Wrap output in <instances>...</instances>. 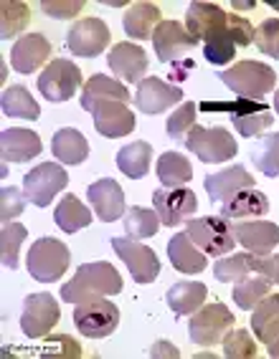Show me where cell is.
Here are the masks:
<instances>
[{"label":"cell","instance_id":"cell-1","mask_svg":"<svg viewBox=\"0 0 279 359\" xmlns=\"http://www.w3.org/2000/svg\"><path fill=\"white\" fill-rule=\"evenodd\" d=\"M122 291V276L119 271L107 261H94L79 266L72 281L61 286V302L82 304L99 296H115Z\"/></svg>","mask_w":279,"mask_h":359},{"label":"cell","instance_id":"cell-2","mask_svg":"<svg viewBox=\"0 0 279 359\" xmlns=\"http://www.w3.org/2000/svg\"><path fill=\"white\" fill-rule=\"evenodd\" d=\"M219 79L223 81V86L234 91L236 97L254 99V102L266 97L277 83V74L272 66L259 64V61H239L231 69L221 71Z\"/></svg>","mask_w":279,"mask_h":359},{"label":"cell","instance_id":"cell-3","mask_svg":"<svg viewBox=\"0 0 279 359\" xmlns=\"http://www.w3.org/2000/svg\"><path fill=\"white\" fill-rule=\"evenodd\" d=\"M69 261H72V253H69V245L59 238H39L36 243L28 250V273H31L36 281L41 283H53L59 281L61 276L69 269Z\"/></svg>","mask_w":279,"mask_h":359},{"label":"cell","instance_id":"cell-4","mask_svg":"<svg viewBox=\"0 0 279 359\" xmlns=\"http://www.w3.org/2000/svg\"><path fill=\"white\" fill-rule=\"evenodd\" d=\"M203 111H228L231 124L236 127L241 137H259L266 127H272L274 116L264 102H254V99H234V102H203Z\"/></svg>","mask_w":279,"mask_h":359},{"label":"cell","instance_id":"cell-5","mask_svg":"<svg viewBox=\"0 0 279 359\" xmlns=\"http://www.w3.org/2000/svg\"><path fill=\"white\" fill-rule=\"evenodd\" d=\"M186 233L198 248L211 258H221L236 248V238L231 233V220L206 215V218L186 220Z\"/></svg>","mask_w":279,"mask_h":359},{"label":"cell","instance_id":"cell-6","mask_svg":"<svg viewBox=\"0 0 279 359\" xmlns=\"http://www.w3.org/2000/svg\"><path fill=\"white\" fill-rule=\"evenodd\" d=\"M183 147L188 149V152H193L206 165H221V162L234 160L236 152H239L236 140L223 127L206 129V127H198V124L188 132Z\"/></svg>","mask_w":279,"mask_h":359},{"label":"cell","instance_id":"cell-7","mask_svg":"<svg viewBox=\"0 0 279 359\" xmlns=\"http://www.w3.org/2000/svg\"><path fill=\"white\" fill-rule=\"evenodd\" d=\"M74 324L86 339H104L110 337L119 324V309L115 302L107 299H89V302L77 304L74 309Z\"/></svg>","mask_w":279,"mask_h":359},{"label":"cell","instance_id":"cell-8","mask_svg":"<svg viewBox=\"0 0 279 359\" xmlns=\"http://www.w3.org/2000/svg\"><path fill=\"white\" fill-rule=\"evenodd\" d=\"M79 86H82V71L69 58H51L39 76V91L51 104L72 99Z\"/></svg>","mask_w":279,"mask_h":359},{"label":"cell","instance_id":"cell-9","mask_svg":"<svg viewBox=\"0 0 279 359\" xmlns=\"http://www.w3.org/2000/svg\"><path fill=\"white\" fill-rule=\"evenodd\" d=\"M234 321H236L234 314H231L221 302L203 304L195 314H190V321H188L190 341L203 344V346L219 344V341L223 339V334L234 327Z\"/></svg>","mask_w":279,"mask_h":359},{"label":"cell","instance_id":"cell-10","mask_svg":"<svg viewBox=\"0 0 279 359\" xmlns=\"http://www.w3.org/2000/svg\"><path fill=\"white\" fill-rule=\"evenodd\" d=\"M66 185H69V175L64 167L56 162H41L23 180V193L28 203H33L36 208H48Z\"/></svg>","mask_w":279,"mask_h":359},{"label":"cell","instance_id":"cell-11","mask_svg":"<svg viewBox=\"0 0 279 359\" xmlns=\"http://www.w3.org/2000/svg\"><path fill=\"white\" fill-rule=\"evenodd\" d=\"M61 319V306L51 294H31L23 302V311H20V329L28 339H41L48 337L51 329L59 324Z\"/></svg>","mask_w":279,"mask_h":359},{"label":"cell","instance_id":"cell-12","mask_svg":"<svg viewBox=\"0 0 279 359\" xmlns=\"http://www.w3.org/2000/svg\"><path fill=\"white\" fill-rule=\"evenodd\" d=\"M112 248L127 266L137 283H153L160 273V258L150 245L137 243L135 238H112Z\"/></svg>","mask_w":279,"mask_h":359},{"label":"cell","instance_id":"cell-13","mask_svg":"<svg viewBox=\"0 0 279 359\" xmlns=\"http://www.w3.org/2000/svg\"><path fill=\"white\" fill-rule=\"evenodd\" d=\"M153 205L165 228H178L193 218V212L198 210V198L188 187H173V190L162 187L153 193Z\"/></svg>","mask_w":279,"mask_h":359},{"label":"cell","instance_id":"cell-14","mask_svg":"<svg viewBox=\"0 0 279 359\" xmlns=\"http://www.w3.org/2000/svg\"><path fill=\"white\" fill-rule=\"evenodd\" d=\"M110 46V28L102 18H82L66 33V48L79 58H94Z\"/></svg>","mask_w":279,"mask_h":359},{"label":"cell","instance_id":"cell-15","mask_svg":"<svg viewBox=\"0 0 279 359\" xmlns=\"http://www.w3.org/2000/svg\"><path fill=\"white\" fill-rule=\"evenodd\" d=\"M183 99V91L176 83L162 81L157 76H148L137 83L135 104L143 114H160V111L178 107V102Z\"/></svg>","mask_w":279,"mask_h":359},{"label":"cell","instance_id":"cell-16","mask_svg":"<svg viewBox=\"0 0 279 359\" xmlns=\"http://www.w3.org/2000/svg\"><path fill=\"white\" fill-rule=\"evenodd\" d=\"M153 46H155V53L162 64H170V61L186 56L190 48H195L198 41L178 20H160V26L153 33Z\"/></svg>","mask_w":279,"mask_h":359},{"label":"cell","instance_id":"cell-17","mask_svg":"<svg viewBox=\"0 0 279 359\" xmlns=\"http://www.w3.org/2000/svg\"><path fill=\"white\" fill-rule=\"evenodd\" d=\"M186 31L195 41L206 43L214 36L228 33V13H223L214 3H190L186 13Z\"/></svg>","mask_w":279,"mask_h":359},{"label":"cell","instance_id":"cell-18","mask_svg":"<svg viewBox=\"0 0 279 359\" xmlns=\"http://www.w3.org/2000/svg\"><path fill=\"white\" fill-rule=\"evenodd\" d=\"M86 200L91 203L97 220L102 223H115L117 218H122L124 212V190L117 185V180L102 177L97 182H91L86 187Z\"/></svg>","mask_w":279,"mask_h":359},{"label":"cell","instance_id":"cell-19","mask_svg":"<svg viewBox=\"0 0 279 359\" xmlns=\"http://www.w3.org/2000/svg\"><path fill=\"white\" fill-rule=\"evenodd\" d=\"M231 233H234L236 243H241L249 253H259L266 256L279 245V225L269 223V220H239L231 223Z\"/></svg>","mask_w":279,"mask_h":359},{"label":"cell","instance_id":"cell-20","mask_svg":"<svg viewBox=\"0 0 279 359\" xmlns=\"http://www.w3.org/2000/svg\"><path fill=\"white\" fill-rule=\"evenodd\" d=\"M51 58V43L44 33H26L11 48V66L18 74H33Z\"/></svg>","mask_w":279,"mask_h":359},{"label":"cell","instance_id":"cell-21","mask_svg":"<svg viewBox=\"0 0 279 359\" xmlns=\"http://www.w3.org/2000/svg\"><path fill=\"white\" fill-rule=\"evenodd\" d=\"M91 116H94V129L110 140L127 137L135 129V114L132 109H127L124 102H99L91 109Z\"/></svg>","mask_w":279,"mask_h":359},{"label":"cell","instance_id":"cell-22","mask_svg":"<svg viewBox=\"0 0 279 359\" xmlns=\"http://www.w3.org/2000/svg\"><path fill=\"white\" fill-rule=\"evenodd\" d=\"M107 64L110 69L117 74V79L122 81L137 83L145 79V71H148V53H145L143 46L132 43V41H122L110 51L107 56Z\"/></svg>","mask_w":279,"mask_h":359},{"label":"cell","instance_id":"cell-23","mask_svg":"<svg viewBox=\"0 0 279 359\" xmlns=\"http://www.w3.org/2000/svg\"><path fill=\"white\" fill-rule=\"evenodd\" d=\"M254 182H257V180H254L241 165H236V167H226V170H221V172H216V175H206L203 187H206L211 203H226V200H231L236 193H241V190L254 187Z\"/></svg>","mask_w":279,"mask_h":359},{"label":"cell","instance_id":"cell-24","mask_svg":"<svg viewBox=\"0 0 279 359\" xmlns=\"http://www.w3.org/2000/svg\"><path fill=\"white\" fill-rule=\"evenodd\" d=\"M252 329L266 344L269 357H279V294H269L252 314Z\"/></svg>","mask_w":279,"mask_h":359},{"label":"cell","instance_id":"cell-25","mask_svg":"<svg viewBox=\"0 0 279 359\" xmlns=\"http://www.w3.org/2000/svg\"><path fill=\"white\" fill-rule=\"evenodd\" d=\"M44 149L41 137L31 129H6L0 135V154L3 162H28L36 160Z\"/></svg>","mask_w":279,"mask_h":359},{"label":"cell","instance_id":"cell-26","mask_svg":"<svg viewBox=\"0 0 279 359\" xmlns=\"http://www.w3.org/2000/svg\"><path fill=\"white\" fill-rule=\"evenodd\" d=\"M99 102H124L127 104V102H135V99L130 97V91H127V86H124L122 81L104 76V74H94V76L84 83L79 104H82V109L91 111Z\"/></svg>","mask_w":279,"mask_h":359},{"label":"cell","instance_id":"cell-27","mask_svg":"<svg viewBox=\"0 0 279 359\" xmlns=\"http://www.w3.org/2000/svg\"><path fill=\"white\" fill-rule=\"evenodd\" d=\"M168 258H170V263H173V269L181 271V273H188V276L201 273V271H206V266H208L206 253L190 241L188 233H176V236L170 238Z\"/></svg>","mask_w":279,"mask_h":359},{"label":"cell","instance_id":"cell-28","mask_svg":"<svg viewBox=\"0 0 279 359\" xmlns=\"http://www.w3.org/2000/svg\"><path fill=\"white\" fill-rule=\"evenodd\" d=\"M269 212V200H266L264 193L259 190H241L236 193L231 200H226L223 205H221V218L226 220H247V218H261Z\"/></svg>","mask_w":279,"mask_h":359},{"label":"cell","instance_id":"cell-29","mask_svg":"<svg viewBox=\"0 0 279 359\" xmlns=\"http://www.w3.org/2000/svg\"><path fill=\"white\" fill-rule=\"evenodd\" d=\"M206 296L208 289L201 281H181L176 286H170L168 294H165V302H168L170 311L176 316H190L203 306Z\"/></svg>","mask_w":279,"mask_h":359},{"label":"cell","instance_id":"cell-30","mask_svg":"<svg viewBox=\"0 0 279 359\" xmlns=\"http://www.w3.org/2000/svg\"><path fill=\"white\" fill-rule=\"evenodd\" d=\"M51 149L53 157L64 162V165H82L86 160V154H89V142H86V137L79 129L64 127L53 135Z\"/></svg>","mask_w":279,"mask_h":359},{"label":"cell","instance_id":"cell-31","mask_svg":"<svg viewBox=\"0 0 279 359\" xmlns=\"http://www.w3.org/2000/svg\"><path fill=\"white\" fill-rule=\"evenodd\" d=\"M122 23H124V33L130 39L137 41L153 39L155 28L160 26V11L153 3H135V6L127 8Z\"/></svg>","mask_w":279,"mask_h":359},{"label":"cell","instance_id":"cell-32","mask_svg":"<svg viewBox=\"0 0 279 359\" xmlns=\"http://www.w3.org/2000/svg\"><path fill=\"white\" fill-rule=\"evenodd\" d=\"M157 180L162 187H183L188 180H193V165L178 152H162L157 157Z\"/></svg>","mask_w":279,"mask_h":359},{"label":"cell","instance_id":"cell-33","mask_svg":"<svg viewBox=\"0 0 279 359\" xmlns=\"http://www.w3.org/2000/svg\"><path fill=\"white\" fill-rule=\"evenodd\" d=\"M153 162V147L148 142H130L117 152V167L130 180H140L150 172Z\"/></svg>","mask_w":279,"mask_h":359},{"label":"cell","instance_id":"cell-34","mask_svg":"<svg viewBox=\"0 0 279 359\" xmlns=\"http://www.w3.org/2000/svg\"><path fill=\"white\" fill-rule=\"evenodd\" d=\"M53 220H56V225H59L64 233H77L91 223V210L77 198V195H64V198L59 200V205H56Z\"/></svg>","mask_w":279,"mask_h":359},{"label":"cell","instance_id":"cell-35","mask_svg":"<svg viewBox=\"0 0 279 359\" xmlns=\"http://www.w3.org/2000/svg\"><path fill=\"white\" fill-rule=\"evenodd\" d=\"M0 109H3L6 116L28 119V122H36L41 116V107L36 104V99L31 97V91H28L26 86H11V89L3 91Z\"/></svg>","mask_w":279,"mask_h":359},{"label":"cell","instance_id":"cell-36","mask_svg":"<svg viewBox=\"0 0 279 359\" xmlns=\"http://www.w3.org/2000/svg\"><path fill=\"white\" fill-rule=\"evenodd\" d=\"M269 291H272V281H269V278H264V276L249 278L247 276L244 281L236 283L231 296H234V302L239 304V309L254 311V309L259 306L266 296H269Z\"/></svg>","mask_w":279,"mask_h":359},{"label":"cell","instance_id":"cell-37","mask_svg":"<svg viewBox=\"0 0 279 359\" xmlns=\"http://www.w3.org/2000/svg\"><path fill=\"white\" fill-rule=\"evenodd\" d=\"M160 218H157L155 210H148V208H130L124 212V233L127 238H135V241H143V238H153L160 231Z\"/></svg>","mask_w":279,"mask_h":359},{"label":"cell","instance_id":"cell-38","mask_svg":"<svg viewBox=\"0 0 279 359\" xmlns=\"http://www.w3.org/2000/svg\"><path fill=\"white\" fill-rule=\"evenodd\" d=\"M0 36L3 39H15L18 33L26 31L28 20H31V11H28L26 3L20 0H6L0 6Z\"/></svg>","mask_w":279,"mask_h":359},{"label":"cell","instance_id":"cell-39","mask_svg":"<svg viewBox=\"0 0 279 359\" xmlns=\"http://www.w3.org/2000/svg\"><path fill=\"white\" fill-rule=\"evenodd\" d=\"M252 160L266 177H279V132L259 137V144L252 149Z\"/></svg>","mask_w":279,"mask_h":359},{"label":"cell","instance_id":"cell-40","mask_svg":"<svg viewBox=\"0 0 279 359\" xmlns=\"http://www.w3.org/2000/svg\"><path fill=\"white\" fill-rule=\"evenodd\" d=\"M28 238V231L20 223H6L0 233V256L6 269H18V250L23 241Z\"/></svg>","mask_w":279,"mask_h":359},{"label":"cell","instance_id":"cell-41","mask_svg":"<svg viewBox=\"0 0 279 359\" xmlns=\"http://www.w3.org/2000/svg\"><path fill=\"white\" fill-rule=\"evenodd\" d=\"M223 357L228 359H252L257 357V341L252 339V334L247 329H228L223 334Z\"/></svg>","mask_w":279,"mask_h":359},{"label":"cell","instance_id":"cell-42","mask_svg":"<svg viewBox=\"0 0 279 359\" xmlns=\"http://www.w3.org/2000/svg\"><path fill=\"white\" fill-rule=\"evenodd\" d=\"M252 273V266H249L247 253H239V256H226L219 258L214 263V276L223 283H234V281H244V278Z\"/></svg>","mask_w":279,"mask_h":359},{"label":"cell","instance_id":"cell-43","mask_svg":"<svg viewBox=\"0 0 279 359\" xmlns=\"http://www.w3.org/2000/svg\"><path fill=\"white\" fill-rule=\"evenodd\" d=\"M193 127H195V104L193 102L181 104V107L168 116V124H165L168 137L176 142H186V137H188V132Z\"/></svg>","mask_w":279,"mask_h":359},{"label":"cell","instance_id":"cell-44","mask_svg":"<svg viewBox=\"0 0 279 359\" xmlns=\"http://www.w3.org/2000/svg\"><path fill=\"white\" fill-rule=\"evenodd\" d=\"M234 56H236V43L231 39V33H221V36H214V39H208L203 43V58H206L208 64L223 66Z\"/></svg>","mask_w":279,"mask_h":359},{"label":"cell","instance_id":"cell-45","mask_svg":"<svg viewBox=\"0 0 279 359\" xmlns=\"http://www.w3.org/2000/svg\"><path fill=\"white\" fill-rule=\"evenodd\" d=\"M26 203L28 198L23 190H18V187H3V193H0V220H3V225L18 218L20 212L26 210Z\"/></svg>","mask_w":279,"mask_h":359},{"label":"cell","instance_id":"cell-46","mask_svg":"<svg viewBox=\"0 0 279 359\" xmlns=\"http://www.w3.org/2000/svg\"><path fill=\"white\" fill-rule=\"evenodd\" d=\"M254 43L259 46V51L266 56L279 58V18H266L259 28H257V39Z\"/></svg>","mask_w":279,"mask_h":359},{"label":"cell","instance_id":"cell-47","mask_svg":"<svg viewBox=\"0 0 279 359\" xmlns=\"http://www.w3.org/2000/svg\"><path fill=\"white\" fill-rule=\"evenodd\" d=\"M249 258V266L252 271H257L259 276L269 278L272 283H279V253L272 256V253H266V256H259V253H247Z\"/></svg>","mask_w":279,"mask_h":359},{"label":"cell","instance_id":"cell-48","mask_svg":"<svg viewBox=\"0 0 279 359\" xmlns=\"http://www.w3.org/2000/svg\"><path fill=\"white\" fill-rule=\"evenodd\" d=\"M228 33L239 48L244 46H252L257 39V28L249 23V18H241V15H228Z\"/></svg>","mask_w":279,"mask_h":359},{"label":"cell","instance_id":"cell-49","mask_svg":"<svg viewBox=\"0 0 279 359\" xmlns=\"http://www.w3.org/2000/svg\"><path fill=\"white\" fill-rule=\"evenodd\" d=\"M84 8V0H44L41 3V11L51 18H77V13Z\"/></svg>","mask_w":279,"mask_h":359},{"label":"cell","instance_id":"cell-50","mask_svg":"<svg viewBox=\"0 0 279 359\" xmlns=\"http://www.w3.org/2000/svg\"><path fill=\"white\" fill-rule=\"evenodd\" d=\"M150 357H178V349L170 341H157L153 349H150Z\"/></svg>","mask_w":279,"mask_h":359},{"label":"cell","instance_id":"cell-51","mask_svg":"<svg viewBox=\"0 0 279 359\" xmlns=\"http://www.w3.org/2000/svg\"><path fill=\"white\" fill-rule=\"evenodd\" d=\"M231 6H234L236 11H249V8H254V3H239V0H234Z\"/></svg>","mask_w":279,"mask_h":359},{"label":"cell","instance_id":"cell-52","mask_svg":"<svg viewBox=\"0 0 279 359\" xmlns=\"http://www.w3.org/2000/svg\"><path fill=\"white\" fill-rule=\"evenodd\" d=\"M274 111H277V114H279V89L274 91Z\"/></svg>","mask_w":279,"mask_h":359},{"label":"cell","instance_id":"cell-53","mask_svg":"<svg viewBox=\"0 0 279 359\" xmlns=\"http://www.w3.org/2000/svg\"><path fill=\"white\" fill-rule=\"evenodd\" d=\"M266 6H272L274 11H279V0H266Z\"/></svg>","mask_w":279,"mask_h":359}]
</instances>
